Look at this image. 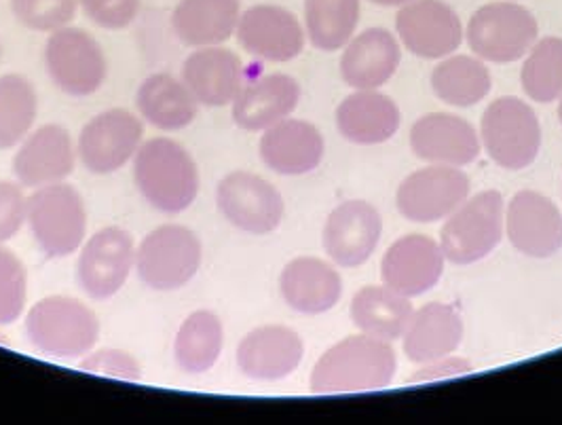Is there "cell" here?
I'll list each match as a JSON object with an SVG mask.
<instances>
[{
    "label": "cell",
    "instance_id": "cell-1",
    "mask_svg": "<svg viewBox=\"0 0 562 425\" xmlns=\"http://www.w3.org/2000/svg\"><path fill=\"white\" fill-rule=\"evenodd\" d=\"M134 182L144 201L161 214H182L198 201V161L182 142L157 136L134 157Z\"/></svg>",
    "mask_w": 562,
    "mask_h": 425
},
{
    "label": "cell",
    "instance_id": "cell-2",
    "mask_svg": "<svg viewBox=\"0 0 562 425\" xmlns=\"http://www.w3.org/2000/svg\"><path fill=\"white\" fill-rule=\"evenodd\" d=\"M397 358L390 340L370 335L347 337L333 345L313 367V394H353L385 390L394 381Z\"/></svg>",
    "mask_w": 562,
    "mask_h": 425
},
{
    "label": "cell",
    "instance_id": "cell-3",
    "mask_svg": "<svg viewBox=\"0 0 562 425\" xmlns=\"http://www.w3.org/2000/svg\"><path fill=\"white\" fill-rule=\"evenodd\" d=\"M30 345L43 356L77 360L100 339V320L81 299L52 294L36 301L24 320Z\"/></svg>",
    "mask_w": 562,
    "mask_h": 425
},
{
    "label": "cell",
    "instance_id": "cell-4",
    "mask_svg": "<svg viewBox=\"0 0 562 425\" xmlns=\"http://www.w3.org/2000/svg\"><path fill=\"white\" fill-rule=\"evenodd\" d=\"M26 225L38 250L47 258H66L79 253L87 239L83 195L68 182L34 189L29 198Z\"/></svg>",
    "mask_w": 562,
    "mask_h": 425
},
{
    "label": "cell",
    "instance_id": "cell-5",
    "mask_svg": "<svg viewBox=\"0 0 562 425\" xmlns=\"http://www.w3.org/2000/svg\"><path fill=\"white\" fill-rule=\"evenodd\" d=\"M203 244L193 228L168 223L153 228L136 246V273L155 292H176L198 278Z\"/></svg>",
    "mask_w": 562,
    "mask_h": 425
},
{
    "label": "cell",
    "instance_id": "cell-6",
    "mask_svg": "<svg viewBox=\"0 0 562 425\" xmlns=\"http://www.w3.org/2000/svg\"><path fill=\"white\" fill-rule=\"evenodd\" d=\"M43 64L52 83L70 98L98 93L109 77V59L100 41L75 26L49 34L43 47Z\"/></svg>",
    "mask_w": 562,
    "mask_h": 425
},
{
    "label": "cell",
    "instance_id": "cell-7",
    "mask_svg": "<svg viewBox=\"0 0 562 425\" xmlns=\"http://www.w3.org/2000/svg\"><path fill=\"white\" fill-rule=\"evenodd\" d=\"M480 134L488 157L506 170L529 168L541 148V125L533 109L509 96L488 104Z\"/></svg>",
    "mask_w": 562,
    "mask_h": 425
},
{
    "label": "cell",
    "instance_id": "cell-8",
    "mask_svg": "<svg viewBox=\"0 0 562 425\" xmlns=\"http://www.w3.org/2000/svg\"><path fill=\"white\" fill-rule=\"evenodd\" d=\"M504 198L482 191L465 199L440 231V248L454 265H472L491 255L504 237Z\"/></svg>",
    "mask_w": 562,
    "mask_h": 425
},
{
    "label": "cell",
    "instance_id": "cell-9",
    "mask_svg": "<svg viewBox=\"0 0 562 425\" xmlns=\"http://www.w3.org/2000/svg\"><path fill=\"white\" fill-rule=\"evenodd\" d=\"M136 269V242L123 227H104L85 239L75 276L93 301H109L123 290Z\"/></svg>",
    "mask_w": 562,
    "mask_h": 425
},
{
    "label": "cell",
    "instance_id": "cell-10",
    "mask_svg": "<svg viewBox=\"0 0 562 425\" xmlns=\"http://www.w3.org/2000/svg\"><path fill=\"white\" fill-rule=\"evenodd\" d=\"M539 26L533 13L514 2L480 7L468 24L470 49L486 61L507 64L527 56L537 43Z\"/></svg>",
    "mask_w": 562,
    "mask_h": 425
},
{
    "label": "cell",
    "instance_id": "cell-11",
    "mask_svg": "<svg viewBox=\"0 0 562 425\" xmlns=\"http://www.w3.org/2000/svg\"><path fill=\"white\" fill-rule=\"evenodd\" d=\"M142 142L140 116L127 109H109L85 123L75 144L85 170L95 176H111L134 161Z\"/></svg>",
    "mask_w": 562,
    "mask_h": 425
},
{
    "label": "cell",
    "instance_id": "cell-12",
    "mask_svg": "<svg viewBox=\"0 0 562 425\" xmlns=\"http://www.w3.org/2000/svg\"><path fill=\"white\" fill-rule=\"evenodd\" d=\"M216 208L231 227L269 235L280 227L285 203L276 184L252 171L226 174L216 187Z\"/></svg>",
    "mask_w": 562,
    "mask_h": 425
},
{
    "label": "cell",
    "instance_id": "cell-13",
    "mask_svg": "<svg viewBox=\"0 0 562 425\" xmlns=\"http://www.w3.org/2000/svg\"><path fill=\"white\" fill-rule=\"evenodd\" d=\"M77 161V144L70 132L59 123H45L15 146L11 170L24 189L34 191L66 182Z\"/></svg>",
    "mask_w": 562,
    "mask_h": 425
},
{
    "label": "cell",
    "instance_id": "cell-14",
    "mask_svg": "<svg viewBox=\"0 0 562 425\" xmlns=\"http://www.w3.org/2000/svg\"><path fill=\"white\" fill-rule=\"evenodd\" d=\"M472 182L452 166H431L413 171L397 189V210L413 223H438L470 198Z\"/></svg>",
    "mask_w": 562,
    "mask_h": 425
},
{
    "label": "cell",
    "instance_id": "cell-15",
    "mask_svg": "<svg viewBox=\"0 0 562 425\" xmlns=\"http://www.w3.org/2000/svg\"><path fill=\"white\" fill-rule=\"evenodd\" d=\"M404 47L425 59L450 56L461 47L463 26L454 9L442 0H413L395 18Z\"/></svg>",
    "mask_w": 562,
    "mask_h": 425
},
{
    "label": "cell",
    "instance_id": "cell-16",
    "mask_svg": "<svg viewBox=\"0 0 562 425\" xmlns=\"http://www.w3.org/2000/svg\"><path fill=\"white\" fill-rule=\"evenodd\" d=\"M235 36L241 49L262 61H290L305 49V30L278 4H254L239 15Z\"/></svg>",
    "mask_w": 562,
    "mask_h": 425
},
{
    "label": "cell",
    "instance_id": "cell-17",
    "mask_svg": "<svg viewBox=\"0 0 562 425\" xmlns=\"http://www.w3.org/2000/svg\"><path fill=\"white\" fill-rule=\"evenodd\" d=\"M383 221L374 205L349 199L337 205L324 225V250L338 267L353 269L364 265L379 246Z\"/></svg>",
    "mask_w": 562,
    "mask_h": 425
},
{
    "label": "cell",
    "instance_id": "cell-18",
    "mask_svg": "<svg viewBox=\"0 0 562 425\" xmlns=\"http://www.w3.org/2000/svg\"><path fill=\"white\" fill-rule=\"evenodd\" d=\"M180 79L195 96L199 107L207 109L231 107L248 81L241 57L223 45L193 49L182 61Z\"/></svg>",
    "mask_w": 562,
    "mask_h": 425
},
{
    "label": "cell",
    "instance_id": "cell-19",
    "mask_svg": "<svg viewBox=\"0 0 562 425\" xmlns=\"http://www.w3.org/2000/svg\"><path fill=\"white\" fill-rule=\"evenodd\" d=\"M509 244L531 258H550L562 248V214L552 199L537 191H520L507 205Z\"/></svg>",
    "mask_w": 562,
    "mask_h": 425
},
{
    "label": "cell",
    "instance_id": "cell-20",
    "mask_svg": "<svg viewBox=\"0 0 562 425\" xmlns=\"http://www.w3.org/2000/svg\"><path fill=\"white\" fill-rule=\"evenodd\" d=\"M305 343L301 335L281 324L250 331L237 345V369L254 381H281L301 367Z\"/></svg>",
    "mask_w": 562,
    "mask_h": 425
},
{
    "label": "cell",
    "instance_id": "cell-21",
    "mask_svg": "<svg viewBox=\"0 0 562 425\" xmlns=\"http://www.w3.org/2000/svg\"><path fill=\"white\" fill-rule=\"evenodd\" d=\"M445 255L440 244L422 233H411L394 242L381 262V278L387 288L413 299L440 282Z\"/></svg>",
    "mask_w": 562,
    "mask_h": 425
},
{
    "label": "cell",
    "instance_id": "cell-22",
    "mask_svg": "<svg viewBox=\"0 0 562 425\" xmlns=\"http://www.w3.org/2000/svg\"><path fill=\"white\" fill-rule=\"evenodd\" d=\"M411 148L431 166L461 168L479 159L480 141L474 125L465 119L457 114L431 113L413 125Z\"/></svg>",
    "mask_w": 562,
    "mask_h": 425
},
{
    "label": "cell",
    "instance_id": "cell-23",
    "mask_svg": "<svg viewBox=\"0 0 562 425\" xmlns=\"http://www.w3.org/2000/svg\"><path fill=\"white\" fill-rule=\"evenodd\" d=\"M322 132L303 119H283L262 132L258 153L269 170L281 176H303L319 168L324 159Z\"/></svg>",
    "mask_w": 562,
    "mask_h": 425
},
{
    "label": "cell",
    "instance_id": "cell-24",
    "mask_svg": "<svg viewBox=\"0 0 562 425\" xmlns=\"http://www.w3.org/2000/svg\"><path fill=\"white\" fill-rule=\"evenodd\" d=\"M299 102V81L283 72H271L244 83L231 104V114L237 127L246 132H265L294 113Z\"/></svg>",
    "mask_w": 562,
    "mask_h": 425
},
{
    "label": "cell",
    "instance_id": "cell-25",
    "mask_svg": "<svg viewBox=\"0 0 562 425\" xmlns=\"http://www.w3.org/2000/svg\"><path fill=\"white\" fill-rule=\"evenodd\" d=\"M280 292L290 310L319 315L337 307L342 294V280L337 269L326 260L299 256L281 269Z\"/></svg>",
    "mask_w": 562,
    "mask_h": 425
},
{
    "label": "cell",
    "instance_id": "cell-26",
    "mask_svg": "<svg viewBox=\"0 0 562 425\" xmlns=\"http://www.w3.org/2000/svg\"><path fill=\"white\" fill-rule=\"evenodd\" d=\"M402 59L400 43L385 29H368L345 45L340 77L353 89H379L397 70Z\"/></svg>",
    "mask_w": 562,
    "mask_h": 425
},
{
    "label": "cell",
    "instance_id": "cell-27",
    "mask_svg": "<svg viewBox=\"0 0 562 425\" xmlns=\"http://www.w3.org/2000/svg\"><path fill=\"white\" fill-rule=\"evenodd\" d=\"M402 114L394 100L376 89H358L337 109V127L345 141L353 144H383L400 130Z\"/></svg>",
    "mask_w": 562,
    "mask_h": 425
},
{
    "label": "cell",
    "instance_id": "cell-28",
    "mask_svg": "<svg viewBox=\"0 0 562 425\" xmlns=\"http://www.w3.org/2000/svg\"><path fill=\"white\" fill-rule=\"evenodd\" d=\"M241 15L239 0H180L171 11V30L191 49L225 45Z\"/></svg>",
    "mask_w": 562,
    "mask_h": 425
},
{
    "label": "cell",
    "instance_id": "cell-29",
    "mask_svg": "<svg viewBox=\"0 0 562 425\" xmlns=\"http://www.w3.org/2000/svg\"><path fill=\"white\" fill-rule=\"evenodd\" d=\"M463 320L459 312L447 303H427L404 333V354L415 365H429L442 360L457 351L463 340Z\"/></svg>",
    "mask_w": 562,
    "mask_h": 425
},
{
    "label": "cell",
    "instance_id": "cell-30",
    "mask_svg": "<svg viewBox=\"0 0 562 425\" xmlns=\"http://www.w3.org/2000/svg\"><path fill=\"white\" fill-rule=\"evenodd\" d=\"M136 109L142 121L159 132H182L199 114V102L182 79L155 72L136 91Z\"/></svg>",
    "mask_w": 562,
    "mask_h": 425
},
{
    "label": "cell",
    "instance_id": "cell-31",
    "mask_svg": "<svg viewBox=\"0 0 562 425\" xmlns=\"http://www.w3.org/2000/svg\"><path fill=\"white\" fill-rule=\"evenodd\" d=\"M413 313L411 299L387 286H366L351 301L353 326L376 339H402Z\"/></svg>",
    "mask_w": 562,
    "mask_h": 425
},
{
    "label": "cell",
    "instance_id": "cell-32",
    "mask_svg": "<svg viewBox=\"0 0 562 425\" xmlns=\"http://www.w3.org/2000/svg\"><path fill=\"white\" fill-rule=\"evenodd\" d=\"M225 349L223 320L210 310L187 315L173 339V360L187 374H203L214 369Z\"/></svg>",
    "mask_w": 562,
    "mask_h": 425
},
{
    "label": "cell",
    "instance_id": "cell-33",
    "mask_svg": "<svg viewBox=\"0 0 562 425\" xmlns=\"http://www.w3.org/2000/svg\"><path fill=\"white\" fill-rule=\"evenodd\" d=\"M431 89L445 104L468 109L488 96L491 72L476 57H449L434 68Z\"/></svg>",
    "mask_w": 562,
    "mask_h": 425
},
{
    "label": "cell",
    "instance_id": "cell-34",
    "mask_svg": "<svg viewBox=\"0 0 562 425\" xmlns=\"http://www.w3.org/2000/svg\"><path fill=\"white\" fill-rule=\"evenodd\" d=\"M360 0H305V34L319 52L342 49L358 29Z\"/></svg>",
    "mask_w": 562,
    "mask_h": 425
},
{
    "label": "cell",
    "instance_id": "cell-35",
    "mask_svg": "<svg viewBox=\"0 0 562 425\" xmlns=\"http://www.w3.org/2000/svg\"><path fill=\"white\" fill-rule=\"evenodd\" d=\"M38 93L20 72L0 75V150L15 148L34 130Z\"/></svg>",
    "mask_w": 562,
    "mask_h": 425
},
{
    "label": "cell",
    "instance_id": "cell-36",
    "mask_svg": "<svg viewBox=\"0 0 562 425\" xmlns=\"http://www.w3.org/2000/svg\"><path fill=\"white\" fill-rule=\"evenodd\" d=\"M520 83L525 93L539 104H550L561 98L562 38L546 36L539 43H535L522 66Z\"/></svg>",
    "mask_w": 562,
    "mask_h": 425
},
{
    "label": "cell",
    "instance_id": "cell-37",
    "mask_svg": "<svg viewBox=\"0 0 562 425\" xmlns=\"http://www.w3.org/2000/svg\"><path fill=\"white\" fill-rule=\"evenodd\" d=\"M29 303V269L13 250L0 244V326L15 324Z\"/></svg>",
    "mask_w": 562,
    "mask_h": 425
},
{
    "label": "cell",
    "instance_id": "cell-38",
    "mask_svg": "<svg viewBox=\"0 0 562 425\" xmlns=\"http://www.w3.org/2000/svg\"><path fill=\"white\" fill-rule=\"evenodd\" d=\"M13 18L32 32H56L75 22L79 0H11Z\"/></svg>",
    "mask_w": 562,
    "mask_h": 425
},
{
    "label": "cell",
    "instance_id": "cell-39",
    "mask_svg": "<svg viewBox=\"0 0 562 425\" xmlns=\"http://www.w3.org/2000/svg\"><path fill=\"white\" fill-rule=\"evenodd\" d=\"M79 369L89 374H100V377L132 381V383L142 379V365L138 358L116 347H100V349L93 347L87 356L81 358Z\"/></svg>",
    "mask_w": 562,
    "mask_h": 425
},
{
    "label": "cell",
    "instance_id": "cell-40",
    "mask_svg": "<svg viewBox=\"0 0 562 425\" xmlns=\"http://www.w3.org/2000/svg\"><path fill=\"white\" fill-rule=\"evenodd\" d=\"M79 7L98 29L113 32L130 29L140 13V0H79Z\"/></svg>",
    "mask_w": 562,
    "mask_h": 425
},
{
    "label": "cell",
    "instance_id": "cell-41",
    "mask_svg": "<svg viewBox=\"0 0 562 425\" xmlns=\"http://www.w3.org/2000/svg\"><path fill=\"white\" fill-rule=\"evenodd\" d=\"M29 216V198L24 187L15 180H0V244L11 242Z\"/></svg>",
    "mask_w": 562,
    "mask_h": 425
},
{
    "label": "cell",
    "instance_id": "cell-42",
    "mask_svg": "<svg viewBox=\"0 0 562 425\" xmlns=\"http://www.w3.org/2000/svg\"><path fill=\"white\" fill-rule=\"evenodd\" d=\"M472 370V365L468 360H459V358H442L436 362L425 365V369L419 370L411 381L413 383H423V381H438V379H449L457 374H465Z\"/></svg>",
    "mask_w": 562,
    "mask_h": 425
},
{
    "label": "cell",
    "instance_id": "cell-43",
    "mask_svg": "<svg viewBox=\"0 0 562 425\" xmlns=\"http://www.w3.org/2000/svg\"><path fill=\"white\" fill-rule=\"evenodd\" d=\"M370 2H376V4H383V7H404V4H408V2H413V0H370Z\"/></svg>",
    "mask_w": 562,
    "mask_h": 425
},
{
    "label": "cell",
    "instance_id": "cell-44",
    "mask_svg": "<svg viewBox=\"0 0 562 425\" xmlns=\"http://www.w3.org/2000/svg\"><path fill=\"white\" fill-rule=\"evenodd\" d=\"M559 119H561V123H562V100H561V104H559Z\"/></svg>",
    "mask_w": 562,
    "mask_h": 425
},
{
    "label": "cell",
    "instance_id": "cell-45",
    "mask_svg": "<svg viewBox=\"0 0 562 425\" xmlns=\"http://www.w3.org/2000/svg\"><path fill=\"white\" fill-rule=\"evenodd\" d=\"M0 61H2V43H0Z\"/></svg>",
    "mask_w": 562,
    "mask_h": 425
}]
</instances>
